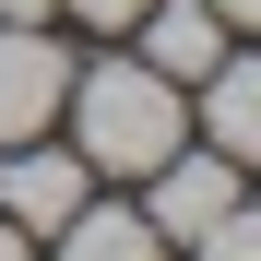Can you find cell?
I'll return each instance as SVG.
<instances>
[{
	"label": "cell",
	"mask_w": 261,
	"mask_h": 261,
	"mask_svg": "<svg viewBox=\"0 0 261 261\" xmlns=\"http://www.w3.org/2000/svg\"><path fill=\"white\" fill-rule=\"evenodd\" d=\"M60 119H71L83 166H119V178H143V166H166V154H178V130H190L178 83H166L154 60H107V71H83L71 95H60Z\"/></svg>",
	"instance_id": "cell-1"
},
{
	"label": "cell",
	"mask_w": 261,
	"mask_h": 261,
	"mask_svg": "<svg viewBox=\"0 0 261 261\" xmlns=\"http://www.w3.org/2000/svg\"><path fill=\"white\" fill-rule=\"evenodd\" d=\"M71 95V60L48 24H0V143H36Z\"/></svg>",
	"instance_id": "cell-2"
},
{
	"label": "cell",
	"mask_w": 261,
	"mask_h": 261,
	"mask_svg": "<svg viewBox=\"0 0 261 261\" xmlns=\"http://www.w3.org/2000/svg\"><path fill=\"white\" fill-rule=\"evenodd\" d=\"M143 178H154V202H143L154 238H202L214 214L238 202V166H226V154H166V166H143Z\"/></svg>",
	"instance_id": "cell-3"
},
{
	"label": "cell",
	"mask_w": 261,
	"mask_h": 261,
	"mask_svg": "<svg viewBox=\"0 0 261 261\" xmlns=\"http://www.w3.org/2000/svg\"><path fill=\"white\" fill-rule=\"evenodd\" d=\"M0 214H12L24 238H60L71 214H83V154H24V143H12V166H0Z\"/></svg>",
	"instance_id": "cell-4"
},
{
	"label": "cell",
	"mask_w": 261,
	"mask_h": 261,
	"mask_svg": "<svg viewBox=\"0 0 261 261\" xmlns=\"http://www.w3.org/2000/svg\"><path fill=\"white\" fill-rule=\"evenodd\" d=\"M143 36H154V71L166 83H202L226 60V12L214 0H143Z\"/></svg>",
	"instance_id": "cell-5"
},
{
	"label": "cell",
	"mask_w": 261,
	"mask_h": 261,
	"mask_svg": "<svg viewBox=\"0 0 261 261\" xmlns=\"http://www.w3.org/2000/svg\"><path fill=\"white\" fill-rule=\"evenodd\" d=\"M202 119H214L226 166H261V60H214L202 71Z\"/></svg>",
	"instance_id": "cell-6"
},
{
	"label": "cell",
	"mask_w": 261,
	"mask_h": 261,
	"mask_svg": "<svg viewBox=\"0 0 261 261\" xmlns=\"http://www.w3.org/2000/svg\"><path fill=\"white\" fill-rule=\"evenodd\" d=\"M60 261H166V238H154L130 202H83L71 226H60Z\"/></svg>",
	"instance_id": "cell-7"
},
{
	"label": "cell",
	"mask_w": 261,
	"mask_h": 261,
	"mask_svg": "<svg viewBox=\"0 0 261 261\" xmlns=\"http://www.w3.org/2000/svg\"><path fill=\"white\" fill-rule=\"evenodd\" d=\"M190 249H202V261H261V214H249V202H226V214H214Z\"/></svg>",
	"instance_id": "cell-8"
},
{
	"label": "cell",
	"mask_w": 261,
	"mask_h": 261,
	"mask_svg": "<svg viewBox=\"0 0 261 261\" xmlns=\"http://www.w3.org/2000/svg\"><path fill=\"white\" fill-rule=\"evenodd\" d=\"M60 12H83V24H143V0H60Z\"/></svg>",
	"instance_id": "cell-9"
},
{
	"label": "cell",
	"mask_w": 261,
	"mask_h": 261,
	"mask_svg": "<svg viewBox=\"0 0 261 261\" xmlns=\"http://www.w3.org/2000/svg\"><path fill=\"white\" fill-rule=\"evenodd\" d=\"M60 12V0H0V24H48Z\"/></svg>",
	"instance_id": "cell-10"
},
{
	"label": "cell",
	"mask_w": 261,
	"mask_h": 261,
	"mask_svg": "<svg viewBox=\"0 0 261 261\" xmlns=\"http://www.w3.org/2000/svg\"><path fill=\"white\" fill-rule=\"evenodd\" d=\"M214 12H226V24H249V36H261V0H214Z\"/></svg>",
	"instance_id": "cell-11"
},
{
	"label": "cell",
	"mask_w": 261,
	"mask_h": 261,
	"mask_svg": "<svg viewBox=\"0 0 261 261\" xmlns=\"http://www.w3.org/2000/svg\"><path fill=\"white\" fill-rule=\"evenodd\" d=\"M0 261H36V249H24V226H12V214H0Z\"/></svg>",
	"instance_id": "cell-12"
}]
</instances>
